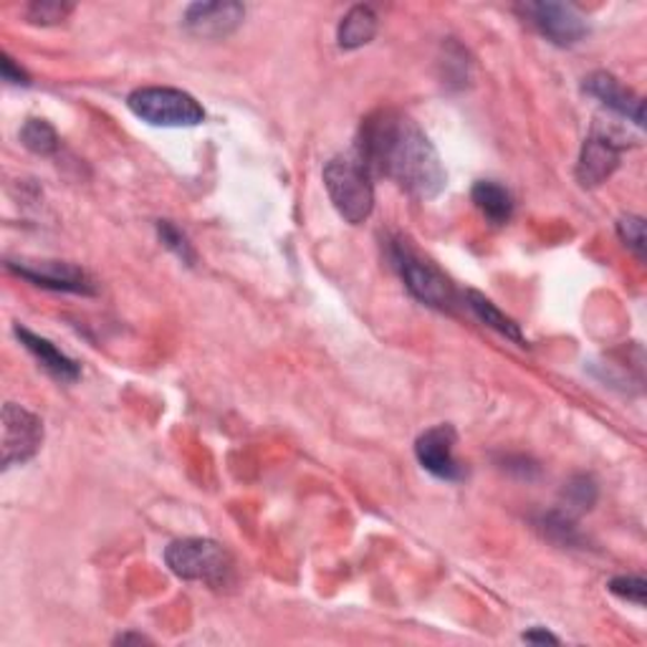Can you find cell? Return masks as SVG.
<instances>
[{"label":"cell","mask_w":647,"mask_h":647,"mask_svg":"<svg viewBox=\"0 0 647 647\" xmlns=\"http://www.w3.org/2000/svg\"><path fill=\"white\" fill-rule=\"evenodd\" d=\"M357 157L370 175H382L420 200H433L448 185L438 149L415 119L398 109H378L362 119Z\"/></svg>","instance_id":"1"},{"label":"cell","mask_w":647,"mask_h":647,"mask_svg":"<svg viewBox=\"0 0 647 647\" xmlns=\"http://www.w3.org/2000/svg\"><path fill=\"white\" fill-rule=\"evenodd\" d=\"M324 187L330 193L336 213L346 223L360 225L372 215L374 187L367 167L360 163L357 155L334 157L324 167Z\"/></svg>","instance_id":"2"},{"label":"cell","mask_w":647,"mask_h":647,"mask_svg":"<svg viewBox=\"0 0 647 647\" xmlns=\"http://www.w3.org/2000/svg\"><path fill=\"white\" fill-rule=\"evenodd\" d=\"M167 567L173 575L187 581H205L210 587L228 585L233 575V559L228 549L210 539H183L165 551Z\"/></svg>","instance_id":"3"},{"label":"cell","mask_w":647,"mask_h":647,"mask_svg":"<svg viewBox=\"0 0 647 647\" xmlns=\"http://www.w3.org/2000/svg\"><path fill=\"white\" fill-rule=\"evenodd\" d=\"M129 111L153 127H198L205 111L198 99L170 87H143L129 94Z\"/></svg>","instance_id":"4"},{"label":"cell","mask_w":647,"mask_h":647,"mask_svg":"<svg viewBox=\"0 0 647 647\" xmlns=\"http://www.w3.org/2000/svg\"><path fill=\"white\" fill-rule=\"evenodd\" d=\"M390 258L392 266L398 268L400 278L405 281L408 291L418 302L435 308H450L455 304L453 284L430 261L420 256L418 251H412L405 241L392 243Z\"/></svg>","instance_id":"5"},{"label":"cell","mask_w":647,"mask_h":647,"mask_svg":"<svg viewBox=\"0 0 647 647\" xmlns=\"http://www.w3.org/2000/svg\"><path fill=\"white\" fill-rule=\"evenodd\" d=\"M519 11L543 39L555 46H565V49L579 43L589 33L587 21L577 13L575 6L541 0V3H523Z\"/></svg>","instance_id":"6"},{"label":"cell","mask_w":647,"mask_h":647,"mask_svg":"<svg viewBox=\"0 0 647 647\" xmlns=\"http://www.w3.org/2000/svg\"><path fill=\"white\" fill-rule=\"evenodd\" d=\"M43 445V423L33 412L8 402L3 408V471L23 465Z\"/></svg>","instance_id":"7"},{"label":"cell","mask_w":647,"mask_h":647,"mask_svg":"<svg viewBox=\"0 0 647 647\" xmlns=\"http://www.w3.org/2000/svg\"><path fill=\"white\" fill-rule=\"evenodd\" d=\"M8 268L41 288L67 291V294H97L94 278L73 264H61V261H8Z\"/></svg>","instance_id":"8"},{"label":"cell","mask_w":647,"mask_h":647,"mask_svg":"<svg viewBox=\"0 0 647 647\" xmlns=\"http://www.w3.org/2000/svg\"><path fill=\"white\" fill-rule=\"evenodd\" d=\"M455 440L458 435L450 425H435L425 430L415 443V455L420 465L435 478H443V481H461L463 468L453 455Z\"/></svg>","instance_id":"9"},{"label":"cell","mask_w":647,"mask_h":647,"mask_svg":"<svg viewBox=\"0 0 647 647\" xmlns=\"http://www.w3.org/2000/svg\"><path fill=\"white\" fill-rule=\"evenodd\" d=\"M246 18V8L241 3H195L185 11V28L198 39H225L231 36Z\"/></svg>","instance_id":"10"},{"label":"cell","mask_w":647,"mask_h":647,"mask_svg":"<svg viewBox=\"0 0 647 647\" xmlns=\"http://www.w3.org/2000/svg\"><path fill=\"white\" fill-rule=\"evenodd\" d=\"M623 145L617 143L612 135L595 133L581 147L579 165H577V180L585 187L602 185L617 167H620Z\"/></svg>","instance_id":"11"},{"label":"cell","mask_w":647,"mask_h":647,"mask_svg":"<svg viewBox=\"0 0 647 647\" xmlns=\"http://www.w3.org/2000/svg\"><path fill=\"white\" fill-rule=\"evenodd\" d=\"M585 89L592 94L595 99L602 101L607 109H612L615 115L635 121L637 127L645 125L643 99L637 97V94H633L630 89H625L623 84L612 77V73H607V71L592 73V77L585 81Z\"/></svg>","instance_id":"12"},{"label":"cell","mask_w":647,"mask_h":647,"mask_svg":"<svg viewBox=\"0 0 647 647\" xmlns=\"http://www.w3.org/2000/svg\"><path fill=\"white\" fill-rule=\"evenodd\" d=\"M16 336L21 340L26 350L41 362V367L49 374H53L56 380H61V382H77L79 380V374H81L79 364L73 362L71 357H67V354H63L61 350H56L49 340H43V336L33 334V332H28L26 326H16Z\"/></svg>","instance_id":"13"},{"label":"cell","mask_w":647,"mask_h":647,"mask_svg":"<svg viewBox=\"0 0 647 647\" xmlns=\"http://www.w3.org/2000/svg\"><path fill=\"white\" fill-rule=\"evenodd\" d=\"M374 36H378V13L370 6H354L350 13L342 18L340 31H336V41L342 49H362L367 46Z\"/></svg>","instance_id":"14"},{"label":"cell","mask_w":647,"mask_h":647,"mask_svg":"<svg viewBox=\"0 0 647 647\" xmlns=\"http://www.w3.org/2000/svg\"><path fill=\"white\" fill-rule=\"evenodd\" d=\"M473 203L483 213V218L493 225H506L513 215L511 193L493 180H481L473 185Z\"/></svg>","instance_id":"15"},{"label":"cell","mask_w":647,"mask_h":647,"mask_svg":"<svg viewBox=\"0 0 647 647\" xmlns=\"http://www.w3.org/2000/svg\"><path fill=\"white\" fill-rule=\"evenodd\" d=\"M465 304L478 318H481L486 326H491V330L503 334L506 340H511L516 344H527V340H523V334L519 330V324H516L513 318L506 316L501 308L491 302V298L478 294V291H465Z\"/></svg>","instance_id":"16"},{"label":"cell","mask_w":647,"mask_h":647,"mask_svg":"<svg viewBox=\"0 0 647 647\" xmlns=\"http://www.w3.org/2000/svg\"><path fill=\"white\" fill-rule=\"evenodd\" d=\"M21 143L36 155H53L59 149V135L46 119H28L21 129Z\"/></svg>","instance_id":"17"},{"label":"cell","mask_w":647,"mask_h":647,"mask_svg":"<svg viewBox=\"0 0 647 647\" xmlns=\"http://www.w3.org/2000/svg\"><path fill=\"white\" fill-rule=\"evenodd\" d=\"M561 496H565V513L575 516L592 509V503L597 501V486L589 476H577L567 483V489Z\"/></svg>","instance_id":"18"},{"label":"cell","mask_w":647,"mask_h":647,"mask_svg":"<svg viewBox=\"0 0 647 647\" xmlns=\"http://www.w3.org/2000/svg\"><path fill=\"white\" fill-rule=\"evenodd\" d=\"M157 233H159V241L165 243V248L167 251H173L177 258L183 261V264H187V266H195V251H193V246H190V241H187V236L185 233L177 228L175 223H170V220H159L157 223Z\"/></svg>","instance_id":"19"},{"label":"cell","mask_w":647,"mask_h":647,"mask_svg":"<svg viewBox=\"0 0 647 647\" xmlns=\"http://www.w3.org/2000/svg\"><path fill=\"white\" fill-rule=\"evenodd\" d=\"M71 11H73V6H69V3H59V0H39V3L28 6L26 16L31 23L53 26V23L67 21Z\"/></svg>","instance_id":"20"},{"label":"cell","mask_w":647,"mask_h":647,"mask_svg":"<svg viewBox=\"0 0 647 647\" xmlns=\"http://www.w3.org/2000/svg\"><path fill=\"white\" fill-rule=\"evenodd\" d=\"M617 233H620L625 246L637 253V258H645V220L640 215H625V218H620Z\"/></svg>","instance_id":"21"},{"label":"cell","mask_w":647,"mask_h":647,"mask_svg":"<svg viewBox=\"0 0 647 647\" xmlns=\"http://www.w3.org/2000/svg\"><path fill=\"white\" fill-rule=\"evenodd\" d=\"M645 579L643 577H615L609 581V592L617 595L627 602H635L637 607L645 605Z\"/></svg>","instance_id":"22"},{"label":"cell","mask_w":647,"mask_h":647,"mask_svg":"<svg viewBox=\"0 0 647 647\" xmlns=\"http://www.w3.org/2000/svg\"><path fill=\"white\" fill-rule=\"evenodd\" d=\"M0 71H3V79L8 84H21V87H28V73L21 67H16V61L8 53H3V59H0Z\"/></svg>","instance_id":"23"},{"label":"cell","mask_w":647,"mask_h":647,"mask_svg":"<svg viewBox=\"0 0 647 647\" xmlns=\"http://www.w3.org/2000/svg\"><path fill=\"white\" fill-rule=\"evenodd\" d=\"M523 640H527V643H541V645H543V643H551V645H557V643H559L557 637L551 635V633H547V630H531V633L523 635Z\"/></svg>","instance_id":"24"},{"label":"cell","mask_w":647,"mask_h":647,"mask_svg":"<svg viewBox=\"0 0 647 647\" xmlns=\"http://www.w3.org/2000/svg\"><path fill=\"white\" fill-rule=\"evenodd\" d=\"M117 643H121V645H127V643H147V637H143V635H121V637H117Z\"/></svg>","instance_id":"25"}]
</instances>
